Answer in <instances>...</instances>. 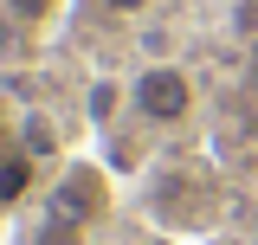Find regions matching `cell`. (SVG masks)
Wrapping results in <instances>:
<instances>
[{
	"mask_svg": "<svg viewBox=\"0 0 258 245\" xmlns=\"http://www.w3.org/2000/svg\"><path fill=\"white\" fill-rule=\"evenodd\" d=\"M129 245H168V239H129Z\"/></svg>",
	"mask_w": 258,
	"mask_h": 245,
	"instance_id": "9c48e42d",
	"label": "cell"
},
{
	"mask_svg": "<svg viewBox=\"0 0 258 245\" xmlns=\"http://www.w3.org/2000/svg\"><path fill=\"white\" fill-rule=\"evenodd\" d=\"M103 7H110V13H123V20H136V13H149L155 0H103Z\"/></svg>",
	"mask_w": 258,
	"mask_h": 245,
	"instance_id": "52a82bcc",
	"label": "cell"
},
{
	"mask_svg": "<svg viewBox=\"0 0 258 245\" xmlns=\"http://www.w3.org/2000/svg\"><path fill=\"white\" fill-rule=\"evenodd\" d=\"M7 7H13L20 20H45V13H52V0H7Z\"/></svg>",
	"mask_w": 258,
	"mask_h": 245,
	"instance_id": "8992f818",
	"label": "cell"
},
{
	"mask_svg": "<svg viewBox=\"0 0 258 245\" xmlns=\"http://www.w3.org/2000/svg\"><path fill=\"white\" fill-rule=\"evenodd\" d=\"M84 239H91V226L71 219V213H45L32 226V245H84Z\"/></svg>",
	"mask_w": 258,
	"mask_h": 245,
	"instance_id": "277c9868",
	"label": "cell"
},
{
	"mask_svg": "<svg viewBox=\"0 0 258 245\" xmlns=\"http://www.w3.org/2000/svg\"><path fill=\"white\" fill-rule=\"evenodd\" d=\"M26 194H32V155L7 149L0 155V207H13V200H26Z\"/></svg>",
	"mask_w": 258,
	"mask_h": 245,
	"instance_id": "3957f363",
	"label": "cell"
},
{
	"mask_svg": "<svg viewBox=\"0 0 258 245\" xmlns=\"http://www.w3.org/2000/svg\"><path fill=\"white\" fill-rule=\"evenodd\" d=\"M103 207H110V187H103L97 168H64V181L52 187V213H71V219H84V226H97Z\"/></svg>",
	"mask_w": 258,
	"mask_h": 245,
	"instance_id": "7a4b0ae2",
	"label": "cell"
},
{
	"mask_svg": "<svg viewBox=\"0 0 258 245\" xmlns=\"http://www.w3.org/2000/svg\"><path fill=\"white\" fill-rule=\"evenodd\" d=\"M129 103H136V116H142V122L174 129V122L194 116V78L181 71V65H142L136 84H129Z\"/></svg>",
	"mask_w": 258,
	"mask_h": 245,
	"instance_id": "6da1fadb",
	"label": "cell"
},
{
	"mask_svg": "<svg viewBox=\"0 0 258 245\" xmlns=\"http://www.w3.org/2000/svg\"><path fill=\"white\" fill-rule=\"evenodd\" d=\"M239 32H258V7H252V0L239 7Z\"/></svg>",
	"mask_w": 258,
	"mask_h": 245,
	"instance_id": "ba28073f",
	"label": "cell"
},
{
	"mask_svg": "<svg viewBox=\"0 0 258 245\" xmlns=\"http://www.w3.org/2000/svg\"><path fill=\"white\" fill-rule=\"evenodd\" d=\"M20 149H26L32 161L52 155V122H45V116H26V122H20Z\"/></svg>",
	"mask_w": 258,
	"mask_h": 245,
	"instance_id": "5b68a950",
	"label": "cell"
}]
</instances>
